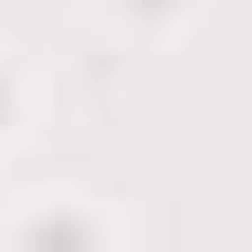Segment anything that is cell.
<instances>
[{
    "label": "cell",
    "instance_id": "6da1fadb",
    "mask_svg": "<svg viewBox=\"0 0 252 252\" xmlns=\"http://www.w3.org/2000/svg\"><path fill=\"white\" fill-rule=\"evenodd\" d=\"M27 252H99V234H90V216L54 207V216H36V225H27Z\"/></svg>",
    "mask_w": 252,
    "mask_h": 252
},
{
    "label": "cell",
    "instance_id": "7a4b0ae2",
    "mask_svg": "<svg viewBox=\"0 0 252 252\" xmlns=\"http://www.w3.org/2000/svg\"><path fill=\"white\" fill-rule=\"evenodd\" d=\"M135 9H171V0H135Z\"/></svg>",
    "mask_w": 252,
    "mask_h": 252
},
{
    "label": "cell",
    "instance_id": "3957f363",
    "mask_svg": "<svg viewBox=\"0 0 252 252\" xmlns=\"http://www.w3.org/2000/svg\"><path fill=\"white\" fill-rule=\"evenodd\" d=\"M0 117H9V81H0Z\"/></svg>",
    "mask_w": 252,
    "mask_h": 252
}]
</instances>
